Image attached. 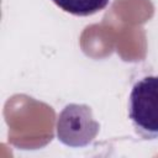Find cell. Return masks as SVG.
<instances>
[{"instance_id": "obj_2", "label": "cell", "mask_w": 158, "mask_h": 158, "mask_svg": "<svg viewBox=\"0 0 158 158\" xmlns=\"http://www.w3.org/2000/svg\"><path fill=\"white\" fill-rule=\"evenodd\" d=\"M130 118L144 135L158 136V77L138 80L130 94Z\"/></svg>"}, {"instance_id": "obj_3", "label": "cell", "mask_w": 158, "mask_h": 158, "mask_svg": "<svg viewBox=\"0 0 158 158\" xmlns=\"http://www.w3.org/2000/svg\"><path fill=\"white\" fill-rule=\"evenodd\" d=\"M65 12L75 16H89L104 10L110 0H52Z\"/></svg>"}, {"instance_id": "obj_1", "label": "cell", "mask_w": 158, "mask_h": 158, "mask_svg": "<svg viewBox=\"0 0 158 158\" xmlns=\"http://www.w3.org/2000/svg\"><path fill=\"white\" fill-rule=\"evenodd\" d=\"M57 137L69 147L79 148L90 144L99 132V123L93 117V111L83 104L67 105L57 118Z\"/></svg>"}]
</instances>
